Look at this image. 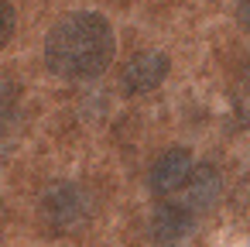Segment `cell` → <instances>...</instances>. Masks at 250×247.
Here are the masks:
<instances>
[{"label": "cell", "instance_id": "1", "mask_svg": "<svg viewBox=\"0 0 250 247\" xmlns=\"http://www.w3.org/2000/svg\"><path fill=\"white\" fill-rule=\"evenodd\" d=\"M117 52L113 24L100 11H72L59 18L45 38V66L59 79L89 83L100 79Z\"/></svg>", "mask_w": 250, "mask_h": 247}, {"label": "cell", "instance_id": "2", "mask_svg": "<svg viewBox=\"0 0 250 247\" xmlns=\"http://www.w3.org/2000/svg\"><path fill=\"white\" fill-rule=\"evenodd\" d=\"M42 213L59 233H72L89 220V199L76 182H52L42 192Z\"/></svg>", "mask_w": 250, "mask_h": 247}, {"label": "cell", "instance_id": "3", "mask_svg": "<svg viewBox=\"0 0 250 247\" xmlns=\"http://www.w3.org/2000/svg\"><path fill=\"white\" fill-rule=\"evenodd\" d=\"M168 72H171L168 55L158 52V48H144V52L127 59V66L120 72V90L127 96H147L168 79Z\"/></svg>", "mask_w": 250, "mask_h": 247}, {"label": "cell", "instance_id": "4", "mask_svg": "<svg viewBox=\"0 0 250 247\" xmlns=\"http://www.w3.org/2000/svg\"><path fill=\"white\" fill-rule=\"evenodd\" d=\"M192 165H195V158H192L188 148H168V151H161L158 161H154L151 172H147V185H151V192H154V196L182 192V185H185Z\"/></svg>", "mask_w": 250, "mask_h": 247}, {"label": "cell", "instance_id": "5", "mask_svg": "<svg viewBox=\"0 0 250 247\" xmlns=\"http://www.w3.org/2000/svg\"><path fill=\"white\" fill-rule=\"evenodd\" d=\"M182 189H185V209L202 216L223 199V175L212 165H192Z\"/></svg>", "mask_w": 250, "mask_h": 247}, {"label": "cell", "instance_id": "6", "mask_svg": "<svg viewBox=\"0 0 250 247\" xmlns=\"http://www.w3.org/2000/svg\"><path fill=\"white\" fill-rule=\"evenodd\" d=\"M192 233V213L185 206H175V202H161L151 216V237L158 244H178L182 237Z\"/></svg>", "mask_w": 250, "mask_h": 247}, {"label": "cell", "instance_id": "7", "mask_svg": "<svg viewBox=\"0 0 250 247\" xmlns=\"http://www.w3.org/2000/svg\"><path fill=\"white\" fill-rule=\"evenodd\" d=\"M18 103H21V86L11 72H0V120H7L18 113Z\"/></svg>", "mask_w": 250, "mask_h": 247}, {"label": "cell", "instance_id": "8", "mask_svg": "<svg viewBox=\"0 0 250 247\" xmlns=\"http://www.w3.org/2000/svg\"><path fill=\"white\" fill-rule=\"evenodd\" d=\"M14 24H18V14L7 0H0V48H4L11 38H14Z\"/></svg>", "mask_w": 250, "mask_h": 247}, {"label": "cell", "instance_id": "9", "mask_svg": "<svg viewBox=\"0 0 250 247\" xmlns=\"http://www.w3.org/2000/svg\"><path fill=\"white\" fill-rule=\"evenodd\" d=\"M236 11H240V24H247V0H236Z\"/></svg>", "mask_w": 250, "mask_h": 247}, {"label": "cell", "instance_id": "10", "mask_svg": "<svg viewBox=\"0 0 250 247\" xmlns=\"http://www.w3.org/2000/svg\"><path fill=\"white\" fill-rule=\"evenodd\" d=\"M161 247H178V244H161Z\"/></svg>", "mask_w": 250, "mask_h": 247}]
</instances>
